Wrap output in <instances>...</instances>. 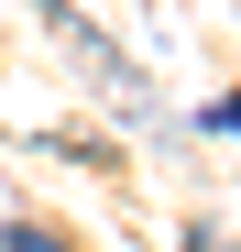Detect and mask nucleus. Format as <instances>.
I'll return each mask as SVG.
<instances>
[{
  "label": "nucleus",
  "instance_id": "1",
  "mask_svg": "<svg viewBox=\"0 0 241 252\" xmlns=\"http://www.w3.org/2000/svg\"><path fill=\"white\" fill-rule=\"evenodd\" d=\"M0 252H66V241H55V230H33V220H22V230H0Z\"/></svg>",
  "mask_w": 241,
  "mask_h": 252
}]
</instances>
